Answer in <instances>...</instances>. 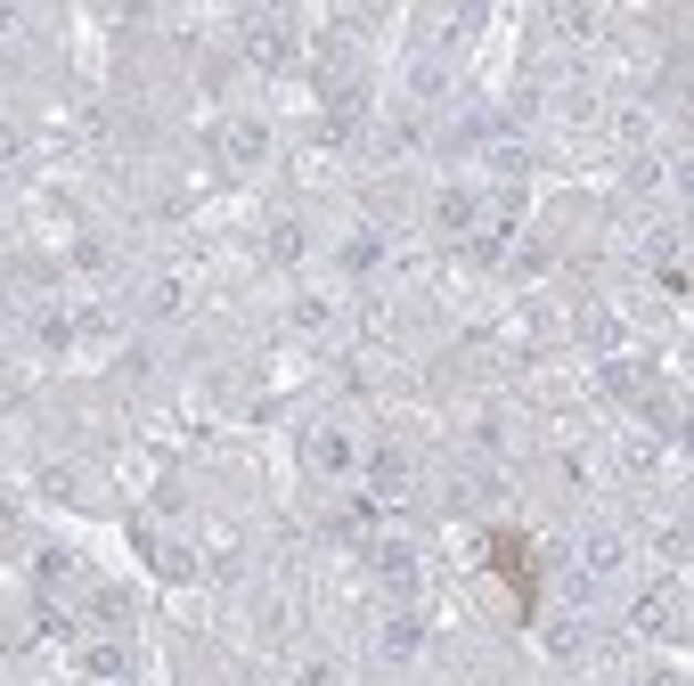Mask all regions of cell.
Returning a JSON list of instances; mask_svg holds the SVG:
<instances>
[{"label": "cell", "mask_w": 694, "mask_h": 686, "mask_svg": "<svg viewBox=\"0 0 694 686\" xmlns=\"http://www.w3.org/2000/svg\"><path fill=\"white\" fill-rule=\"evenodd\" d=\"M17 25H25V17H17V9H0V33H17Z\"/></svg>", "instance_id": "1f68e13d"}, {"label": "cell", "mask_w": 694, "mask_h": 686, "mask_svg": "<svg viewBox=\"0 0 694 686\" xmlns=\"http://www.w3.org/2000/svg\"><path fill=\"white\" fill-rule=\"evenodd\" d=\"M604 392H638V360H604Z\"/></svg>", "instance_id": "4316f807"}, {"label": "cell", "mask_w": 694, "mask_h": 686, "mask_svg": "<svg viewBox=\"0 0 694 686\" xmlns=\"http://www.w3.org/2000/svg\"><path fill=\"white\" fill-rule=\"evenodd\" d=\"M368 564H376V589H392L401 605L417 597V580H425V564H417V548H409V539H376V548H368Z\"/></svg>", "instance_id": "7a4b0ae2"}, {"label": "cell", "mask_w": 694, "mask_h": 686, "mask_svg": "<svg viewBox=\"0 0 694 686\" xmlns=\"http://www.w3.org/2000/svg\"><path fill=\"white\" fill-rule=\"evenodd\" d=\"M262 254L270 262H303V221H270L262 229Z\"/></svg>", "instance_id": "9a60e30c"}, {"label": "cell", "mask_w": 694, "mask_h": 686, "mask_svg": "<svg viewBox=\"0 0 694 686\" xmlns=\"http://www.w3.org/2000/svg\"><path fill=\"white\" fill-rule=\"evenodd\" d=\"M66 580H82V564L66 548H41V589H66Z\"/></svg>", "instance_id": "7402d4cb"}, {"label": "cell", "mask_w": 694, "mask_h": 686, "mask_svg": "<svg viewBox=\"0 0 694 686\" xmlns=\"http://www.w3.org/2000/svg\"><path fill=\"white\" fill-rule=\"evenodd\" d=\"M539 646H548L556 662H580V654H588V621H580V613H556V621H548V637H539Z\"/></svg>", "instance_id": "8fae6325"}, {"label": "cell", "mask_w": 694, "mask_h": 686, "mask_svg": "<svg viewBox=\"0 0 694 686\" xmlns=\"http://www.w3.org/2000/svg\"><path fill=\"white\" fill-rule=\"evenodd\" d=\"M433 221L458 238V229H474V221H482V197H474V189H441V197H433Z\"/></svg>", "instance_id": "7c38bea8"}, {"label": "cell", "mask_w": 694, "mask_h": 686, "mask_svg": "<svg viewBox=\"0 0 694 686\" xmlns=\"http://www.w3.org/2000/svg\"><path fill=\"white\" fill-rule=\"evenodd\" d=\"M679 589H645L638 597V605H629V630H638V637H679Z\"/></svg>", "instance_id": "5b68a950"}, {"label": "cell", "mask_w": 694, "mask_h": 686, "mask_svg": "<svg viewBox=\"0 0 694 686\" xmlns=\"http://www.w3.org/2000/svg\"><path fill=\"white\" fill-rule=\"evenodd\" d=\"M409 98L441 107V98H450V66H441V57H417V66H409Z\"/></svg>", "instance_id": "5bb4252c"}, {"label": "cell", "mask_w": 694, "mask_h": 686, "mask_svg": "<svg viewBox=\"0 0 694 686\" xmlns=\"http://www.w3.org/2000/svg\"><path fill=\"white\" fill-rule=\"evenodd\" d=\"M303 457H311V474H351V466H360V442H351L344 425H311Z\"/></svg>", "instance_id": "277c9868"}, {"label": "cell", "mask_w": 694, "mask_h": 686, "mask_svg": "<svg viewBox=\"0 0 694 686\" xmlns=\"http://www.w3.org/2000/svg\"><path fill=\"white\" fill-rule=\"evenodd\" d=\"M188 310V278H156L147 286V319H180Z\"/></svg>", "instance_id": "2e32d148"}, {"label": "cell", "mask_w": 694, "mask_h": 686, "mask_svg": "<svg viewBox=\"0 0 694 686\" xmlns=\"http://www.w3.org/2000/svg\"><path fill=\"white\" fill-rule=\"evenodd\" d=\"M245 57H254V66H286L294 57V25L286 17H254V25H245Z\"/></svg>", "instance_id": "52a82bcc"}, {"label": "cell", "mask_w": 694, "mask_h": 686, "mask_svg": "<svg viewBox=\"0 0 694 686\" xmlns=\"http://www.w3.org/2000/svg\"><path fill=\"white\" fill-rule=\"evenodd\" d=\"M621 466H629V474H662V466H670V433H629V442H621Z\"/></svg>", "instance_id": "30bf717a"}, {"label": "cell", "mask_w": 694, "mask_h": 686, "mask_svg": "<svg viewBox=\"0 0 694 686\" xmlns=\"http://www.w3.org/2000/svg\"><path fill=\"white\" fill-rule=\"evenodd\" d=\"M515 270H523V278H539V270H548V245H515V254H507Z\"/></svg>", "instance_id": "83f0119b"}, {"label": "cell", "mask_w": 694, "mask_h": 686, "mask_svg": "<svg viewBox=\"0 0 694 686\" xmlns=\"http://www.w3.org/2000/svg\"><path fill=\"white\" fill-rule=\"evenodd\" d=\"M368 498H376V507H409V498H417V466L385 450V457H376V490Z\"/></svg>", "instance_id": "ba28073f"}, {"label": "cell", "mask_w": 694, "mask_h": 686, "mask_svg": "<svg viewBox=\"0 0 694 686\" xmlns=\"http://www.w3.org/2000/svg\"><path fill=\"white\" fill-rule=\"evenodd\" d=\"M417 637H425V630H417V613H409V605L376 621V654H385V662H409V654H417Z\"/></svg>", "instance_id": "9c48e42d"}, {"label": "cell", "mask_w": 694, "mask_h": 686, "mask_svg": "<svg viewBox=\"0 0 694 686\" xmlns=\"http://www.w3.org/2000/svg\"><path fill=\"white\" fill-rule=\"evenodd\" d=\"M613 139H629V148H638V139H654V115H645V107H621V115H613Z\"/></svg>", "instance_id": "603a6c76"}, {"label": "cell", "mask_w": 694, "mask_h": 686, "mask_svg": "<svg viewBox=\"0 0 694 686\" xmlns=\"http://www.w3.org/2000/svg\"><path fill=\"white\" fill-rule=\"evenodd\" d=\"M41 498H57V507H74V498H82V474H74V466H41Z\"/></svg>", "instance_id": "ffe728a7"}, {"label": "cell", "mask_w": 694, "mask_h": 686, "mask_svg": "<svg viewBox=\"0 0 694 686\" xmlns=\"http://www.w3.org/2000/svg\"><path fill=\"white\" fill-rule=\"evenodd\" d=\"M621 564H629V539L613 524H588L580 531V580H588V589H604V580H621Z\"/></svg>", "instance_id": "6da1fadb"}, {"label": "cell", "mask_w": 694, "mask_h": 686, "mask_svg": "<svg viewBox=\"0 0 694 686\" xmlns=\"http://www.w3.org/2000/svg\"><path fill=\"white\" fill-rule=\"evenodd\" d=\"M588 344H604V351L621 344V319H613V310H588Z\"/></svg>", "instance_id": "484cf974"}, {"label": "cell", "mask_w": 694, "mask_h": 686, "mask_svg": "<svg viewBox=\"0 0 694 686\" xmlns=\"http://www.w3.org/2000/svg\"><path fill=\"white\" fill-rule=\"evenodd\" d=\"M17 156V131H9V123H0V163H9Z\"/></svg>", "instance_id": "4dcf8cb0"}, {"label": "cell", "mask_w": 694, "mask_h": 686, "mask_svg": "<svg viewBox=\"0 0 694 686\" xmlns=\"http://www.w3.org/2000/svg\"><path fill=\"white\" fill-rule=\"evenodd\" d=\"M74 262H82V270H107V262H115V245H98V238H82V245H74Z\"/></svg>", "instance_id": "f1b7e54d"}, {"label": "cell", "mask_w": 694, "mask_h": 686, "mask_svg": "<svg viewBox=\"0 0 694 686\" xmlns=\"http://www.w3.org/2000/svg\"><path fill=\"white\" fill-rule=\"evenodd\" d=\"M376 515H385L376 498H335V507H327V524L344 531V539H368V531H376Z\"/></svg>", "instance_id": "4fadbf2b"}, {"label": "cell", "mask_w": 694, "mask_h": 686, "mask_svg": "<svg viewBox=\"0 0 694 686\" xmlns=\"http://www.w3.org/2000/svg\"><path fill=\"white\" fill-rule=\"evenodd\" d=\"M115 686H139V678H115Z\"/></svg>", "instance_id": "d6a6232c"}, {"label": "cell", "mask_w": 694, "mask_h": 686, "mask_svg": "<svg viewBox=\"0 0 694 686\" xmlns=\"http://www.w3.org/2000/svg\"><path fill=\"white\" fill-rule=\"evenodd\" d=\"M360 336H368V344H392V336H401V310L368 295V303H360Z\"/></svg>", "instance_id": "e0dca14e"}, {"label": "cell", "mask_w": 694, "mask_h": 686, "mask_svg": "<svg viewBox=\"0 0 694 686\" xmlns=\"http://www.w3.org/2000/svg\"><path fill=\"white\" fill-rule=\"evenodd\" d=\"M654 556H662V564H670V572H679V564H686V515H670V524L654 531Z\"/></svg>", "instance_id": "44dd1931"}, {"label": "cell", "mask_w": 694, "mask_h": 686, "mask_svg": "<svg viewBox=\"0 0 694 686\" xmlns=\"http://www.w3.org/2000/svg\"><path fill=\"white\" fill-rule=\"evenodd\" d=\"M556 25H564V33H572V50H580V41H597V9H564V17H556Z\"/></svg>", "instance_id": "d4e9b609"}, {"label": "cell", "mask_w": 694, "mask_h": 686, "mask_svg": "<svg viewBox=\"0 0 694 686\" xmlns=\"http://www.w3.org/2000/svg\"><path fill=\"white\" fill-rule=\"evenodd\" d=\"M303 686H344V671L335 662H303Z\"/></svg>", "instance_id": "f546056e"}, {"label": "cell", "mask_w": 694, "mask_h": 686, "mask_svg": "<svg viewBox=\"0 0 694 686\" xmlns=\"http://www.w3.org/2000/svg\"><path fill=\"white\" fill-rule=\"evenodd\" d=\"M294 327H303V336H327V327H335V303H327V295H303V303H294Z\"/></svg>", "instance_id": "d6986e66"}, {"label": "cell", "mask_w": 694, "mask_h": 686, "mask_svg": "<svg viewBox=\"0 0 694 686\" xmlns=\"http://www.w3.org/2000/svg\"><path fill=\"white\" fill-rule=\"evenodd\" d=\"M376 262H385V238H376V229H360V238L344 245V270H351V278H368Z\"/></svg>", "instance_id": "ac0fdd59"}, {"label": "cell", "mask_w": 694, "mask_h": 686, "mask_svg": "<svg viewBox=\"0 0 694 686\" xmlns=\"http://www.w3.org/2000/svg\"><path fill=\"white\" fill-rule=\"evenodd\" d=\"M74 671L115 686V678H132V646H123V637H91V646H74Z\"/></svg>", "instance_id": "8992f818"}, {"label": "cell", "mask_w": 694, "mask_h": 686, "mask_svg": "<svg viewBox=\"0 0 694 686\" xmlns=\"http://www.w3.org/2000/svg\"><path fill=\"white\" fill-rule=\"evenodd\" d=\"M221 156H229V172H254V163H270V123H262V115H229Z\"/></svg>", "instance_id": "3957f363"}, {"label": "cell", "mask_w": 694, "mask_h": 686, "mask_svg": "<svg viewBox=\"0 0 694 686\" xmlns=\"http://www.w3.org/2000/svg\"><path fill=\"white\" fill-rule=\"evenodd\" d=\"M254 630H262V637H286V597H262V605H254Z\"/></svg>", "instance_id": "cb8c5ba5"}]
</instances>
